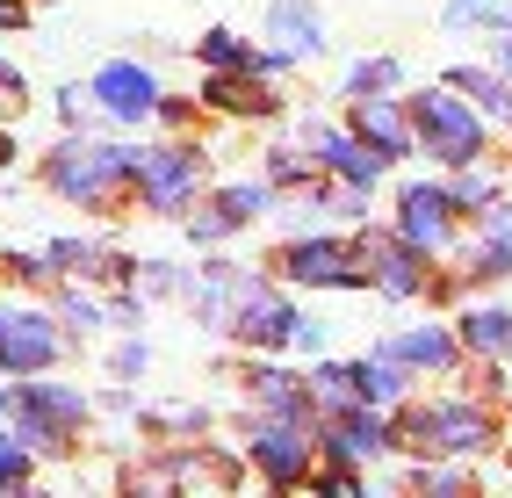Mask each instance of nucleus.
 Returning a JSON list of instances; mask_svg holds the SVG:
<instances>
[{
	"label": "nucleus",
	"instance_id": "f257e3e1",
	"mask_svg": "<svg viewBox=\"0 0 512 498\" xmlns=\"http://www.w3.org/2000/svg\"><path fill=\"white\" fill-rule=\"evenodd\" d=\"M138 152L145 145H101V138H58L44 152V188L65 195L73 210H109L116 195L138 181Z\"/></svg>",
	"mask_w": 512,
	"mask_h": 498
},
{
	"label": "nucleus",
	"instance_id": "f03ea898",
	"mask_svg": "<svg viewBox=\"0 0 512 498\" xmlns=\"http://www.w3.org/2000/svg\"><path fill=\"white\" fill-rule=\"evenodd\" d=\"M87 419H94V397L80 383H51V369L44 376H15V390H8V426L37 455H65L87 434Z\"/></svg>",
	"mask_w": 512,
	"mask_h": 498
},
{
	"label": "nucleus",
	"instance_id": "7ed1b4c3",
	"mask_svg": "<svg viewBox=\"0 0 512 498\" xmlns=\"http://www.w3.org/2000/svg\"><path fill=\"white\" fill-rule=\"evenodd\" d=\"M404 116H412V138H419V152L426 159H440V166H476L484 159V138H491V116L469 102L462 87H426V94H404Z\"/></svg>",
	"mask_w": 512,
	"mask_h": 498
},
{
	"label": "nucleus",
	"instance_id": "20e7f679",
	"mask_svg": "<svg viewBox=\"0 0 512 498\" xmlns=\"http://www.w3.org/2000/svg\"><path fill=\"white\" fill-rule=\"evenodd\" d=\"M498 441V426L484 405L469 397H440V405H412L397 419V448H419V455H484Z\"/></svg>",
	"mask_w": 512,
	"mask_h": 498
},
{
	"label": "nucleus",
	"instance_id": "39448f33",
	"mask_svg": "<svg viewBox=\"0 0 512 498\" xmlns=\"http://www.w3.org/2000/svg\"><path fill=\"white\" fill-rule=\"evenodd\" d=\"M202 188H210V159H202L195 138H181V145H145V152H138V181H130V195H138L152 217L195 210Z\"/></svg>",
	"mask_w": 512,
	"mask_h": 498
},
{
	"label": "nucleus",
	"instance_id": "423d86ee",
	"mask_svg": "<svg viewBox=\"0 0 512 498\" xmlns=\"http://www.w3.org/2000/svg\"><path fill=\"white\" fill-rule=\"evenodd\" d=\"M65 318L51 304H29V296H8L0 304V376H44L65 361Z\"/></svg>",
	"mask_w": 512,
	"mask_h": 498
},
{
	"label": "nucleus",
	"instance_id": "0eeeda50",
	"mask_svg": "<svg viewBox=\"0 0 512 498\" xmlns=\"http://www.w3.org/2000/svg\"><path fill=\"white\" fill-rule=\"evenodd\" d=\"M275 275L296 289H361L368 268L354 260V239H332V231H303L275 253Z\"/></svg>",
	"mask_w": 512,
	"mask_h": 498
},
{
	"label": "nucleus",
	"instance_id": "6e6552de",
	"mask_svg": "<svg viewBox=\"0 0 512 498\" xmlns=\"http://www.w3.org/2000/svg\"><path fill=\"white\" fill-rule=\"evenodd\" d=\"M253 462H260V484H275V491H289V484H311V470H318V434H311V419H253Z\"/></svg>",
	"mask_w": 512,
	"mask_h": 498
},
{
	"label": "nucleus",
	"instance_id": "1a4fd4ad",
	"mask_svg": "<svg viewBox=\"0 0 512 498\" xmlns=\"http://www.w3.org/2000/svg\"><path fill=\"white\" fill-rule=\"evenodd\" d=\"M354 260L368 268V289H383V296H433L440 282L426 275V253L412 239H397V224L390 231H361L354 239Z\"/></svg>",
	"mask_w": 512,
	"mask_h": 498
},
{
	"label": "nucleus",
	"instance_id": "9d476101",
	"mask_svg": "<svg viewBox=\"0 0 512 498\" xmlns=\"http://www.w3.org/2000/svg\"><path fill=\"white\" fill-rule=\"evenodd\" d=\"M390 224H397V239H412L426 260H440L455 246V195H448V181H404Z\"/></svg>",
	"mask_w": 512,
	"mask_h": 498
},
{
	"label": "nucleus",
	"instance_id": "9b49d317",
	"mask_svg": "<svg viewBox=\"0 0 512 498\" xmlns=\"http://www.w3.org/2000/svg\"><path fill=\"white\" fill-rule=\"evenodd\" d=\"M87 87H94V109L109 123H152L159 116V73L145 58H109Z\"/></svg>",
	"mask_w": 512,
	"mask_h": 498
},
{
	"label": "nucleus",
	"instance_id": "f8f14e48",
	"mask_svg": "<svg viewBox=\"0 0 512 498\" xmlns=\"http://www.w3.org/2000/svg\"><path fill=\"white\" fill-rule=\"evenodd\" d=\"M318 448L332 462H375V455L397 448V426L383 419V405H347V412H332L318 426Z\"/></svg>",
	"mask_w": 512,
	"mask_h": 498
},
{
	"label": "nucleus",
	"instance_id": "ddd939ff",
	"mask_svg": "<svg viewBox=\"0 0 512 498\" xmlns=\"http://www.w3.org/2000/svg\"><path fill=\"white\" fill-rule=\"evenodd\" d=\"M267 203H275V181H224V188L210 195V210L188 217V239H195V246H217V239H231V231H246Z\"/></svg>",
	"mask_w": 512,
	"mask_h": 498
},
{
	"label": "nucleus",
	"instance_id": "4468645a",
	"mask_svg": "<svg viewBox=\"0 0 512 498\" xmlns=\"http://www.w3.org/2000/svg\"><path fill=\"white\" fill-rule=\"evenodd\" d=\"M347 130H354V138H368L383 159L419 152V138H412V116H404V102H397V94H354V102H347Z\"/></svg>",
	"mask_w": 512,
	"mask_h": 498
},
{
	"label": "nucleus",
	"instance_id": "2eb2a0df",
	"mask_svg": "<svg viewBox=\"0 0 512 498\" xmlns=\"http://www.w3.org/2000/svg\"><path fill=\"white\" fill-rule=\"evenodd\" d=\"M267 44H275L289 65H311L325 51V15L311 0H267Z\"/></svg>",
	"mask_w": 512,
	"mask_h": 498
},
{
	"label": "nucleus",
	"instance_id": "dca6fc26",
	"mask_svg": "<svg viewBox=\"0 0 512 498\" xmlns=\"http://www.w3.org/2000/svg\"><path fill=\"white\" fill-rule=\"evenodd\" d=\"M383 354H397L404 369H419V376H448L462 361V332L455 325H404V332L383 340Z\"/></svg>",
	"mask_w": 512,
	"mask_h": 498
},
{
	"label": "nucleus",
	"instance_id": "f3484780",
	"mask_svg": "<svg viewBox=\"0 0 512 498\" xmlns=\"http://www.w3.org/2000/svg\"><path fill=\"white\" fill-rule=\"evenodd\" d=\"M202 102H210L217 116H275L282 94H275V80H267V73H210Z\"/></svg>",
	"mask_w": 512,
	"mask_h": 498
},
{
	"label": "nucleus",
	"instance_id": "a211bd4d",
	"mask_svg": "<svg viewBox=\"0 0 512 498\" xmlns=\"http://www.w3.org/2000/svg\"><path fill=\"white\" fill-rule=\"evenodd\" d=\"M253 412L267 419H311V376H289V369H253L246 376Z\"/></svg>",
	"mask_w": 512,
	"mask_h": 498
},
{
	"label": "nucleus",
	"instance_id": "6ab92c4d",
	"mask_svg": "<svg viewBox=\"0 0 512 498\" xmlns=\"http://www.w3.org/2000/svg\"><path fill=\"white\" fill-rule=\"evenodd\" d=\"M404 376H412V369H404V361L397 354H383V347H375L368 361H354V390H361V405H404Z\"/></svg>",
	"mask_w": 512,
	"mask_h": 498
},
{
	"label": "nucleus",
	"instance_id": "aec40b11",
	"mask_svg": "<svg viewBox=\"0 0 512 498\" xmlns=\"http://www.w3.org/2000/svg\"><path fill=\"white\" fill-rule=\"evenodd\" d=\"M448 87H462L484 116H498V123H512V80L498 73V65H455L448 73Z\"/></svg>",
	"mask_w": 512,
	"mask_h": 498
},
{
	"label": "nucleus",
	"instance_id": "412c9836",
	"mask_svg": "<svg viewBox=\"0 0 512 498\" xmlns=\"http://www.w3.org/2000/svg\"><path fill=\"white\" fill-rule=\"evenodd\" d=\"M462 347L469 354H484V361H505L512 354V311H498V304H484V311H462Z\"/></svg>",
	"mask_w": 512,
	"mask_h": 498
},
{
	"label": "nucleus",
	"instance_id": "4be33fe9",
	"mask_svg": "<svg viewBox=\"0 0 512 498\" xmlns=\"http://www.w3.org/2000/svg\"><path fill=\"white\" fill-rule=\"evenodd\" d=\"M325 174H332V181H354V188H375V181L390 174V159L375 152L368 138H354V130H347V138H339V152L325 159Z\"/></svg>",
	"mask_w": 512,
	"mask_h": 498
},
{
	"label": "nucleus",
	"instance_id": "5701e85b",
	"mask_svg": "<svg viewBox=\"0 0 512 498\" xmlns=\"http://www.w3.org/2000/svg\"><path fill=\"white\" fill-rule=\"evenodd\" d=\"M361 405V390H354V361H318L311 369V412L332 419V412H347Z\"/></svg>",
	"mask_w": 512,
	"mask_h": 498
},
{
	"label": "nucleus",
	"instance_id": "b1692460",
	"mask_svg": "<svg viewBox=\"0 0 512 498\" xmlns=\"http://www.w3.org/2000/svg\"><path fill=\"white\" fill-rule=\"evenodd\" d=\"M404 87V58H354L347 65V80H339V94H397Z\"/></svg>",
	"mask_w": 512,
	"mask_h": 498
},
{
	"label": "nucleus",
	"instance_id": "393cba45",
	"mask_svg": "<svg viewBox=\"0 0 512 498\" xmlns=\"http://www.w3.org/2000/svg\"><path fill=\"white\" fill-rule=\"evenodd\" d=\"M195 58L210 65V73H253V44L238 37V29H202Z\"/></svg>",
	"mask_w": 512,
	"mask_h": 498
},
{
	"label": "nucleus",
	"instance_id": "a878e982",
	"mask_svg": "<svg viewBox=\"0 0 512 498\" xmlns=\"http://www.w3.org/2000/svg\"><path fill=\"white\" fill-rule=\"evenodd\" d=\"M318 174H325V166L303 145H275V152H267V181H275V188H318Z\"/></svg>",
	"mask_w": 512,
	"mask_h": 498
},
{
	"label": "nucleus",
	"instance_id": "bb28decb",
	"mask_svg": "<svg viewBox=\"0 0 512 498\" xmlns=\"http://www.w3.org/2000/svg\"><path fill=\"white\" fill-rule=\"evenodd\" d=\"M58 318H65V332H101L109 325V311H101V296H87L80 282H58V304H51Z\"/></svg>",
	"mask_w": 512,
	"mask_h": 498
},
{
	"label": "nucleus",
	"instance_id": "cd10ccee",
	"mask_svg": "<svg viewBox=\"0 0 512 498\" xmlns=\"http://www.w3.org/2000/svg\"><path fill=\"white\" fill-rule=\"evenodd\" d=\"M29 477H37V448H29L15 426H0V491H22Z\"/></svg>",
	"mask_w": 512,
	"mask_h": 498
},
{
	"label": "nucleus",
	"instance_id": "c85d7f7f",
	"mask_svg": "<svg viewBox=\"0 0 512 498\" xmlns=\"http://www.w3.org/2000/svg\"><path fill=\"white\" fill-rule=\"evenodd\" d=\"M448 195H455V210H476V217H484V210L498 203V181L484 174V159H476V166H455V181H448Z\"/></svg>",
	"mask_w": 512,
	"mask_h": 498
},
{
	"label": "nucleus",
	"instance_id": "c756f323",
	"mask_svg": "<svg viewBox=\"0 0 512 498\" xmlns=\"http://www.w3.org/2000/svg\"><path fill=\"white\" fill-rule=\"evenodd\" d=\"M138 289H145V296H188L195 275L174 268V260H138Z\"/></svg>",
	"mask_w": 512,
	"mask_h": 498
},
{
	"label": "nucleus",
	"instance_id": "7c9ffc66",
	"mask_svg": "<svg viewBox=\"0 0 512 498\" xmlns=\"http://www.w3.org/2000/svg\"><path fill=\"white\" fill-rule=\"evenodd\" d=\"M145 369H152V347H145V340H123V347L109 354V376H116V383H138Z\"/></svg>",
	"mask_w": 512,
	"mask_h": 498
},
{
	"label": "nucleus",
	"instance_id": "2f4dec72",
	"mask_svg": "<svg viewBox=\"0 0 512 498\" xmlns=\"http://www.w3.org/2000/svg\"><path fill=\"white\" fill-rule=\"evenodd\" d=\"M152 426H159V434H202L210 412H202V405H174V412H152Z\"/></svg>",
	"mask_w": 512,
	"mask_h": 498
},
{
	"label": "nucleus",
	"instance_id": "473e14b6",
	"mask_svg": "<svg viewBox=\"0 0 512 498\" xmlns=\"http://www.w3.org/2000/svg\"><path fill=\"white\" fill-rule=\"evenodd\" d=\"M58 116H65V123H87V116H101V109H94V87H58Z\"/></svg>",
	"mask_w": 512,
	"mask_h": 498
},
{
	"label": "nucleus",
	"instance_id": "72a5a7b5",
	"mask_svg": "<svg viewBox=\"0 0 512 498\" xmlns=\"http://www.w3.org/2000/svg\"><path fill=\"white\" fill-rule=\"evenodd\" d=\"M412 484H426V491H462V484H469V470H419Z\"/></svg>",
	"mask_w": 512,
	"mask_h": 498
},
{
	"label": "nucleus",
	"instance_id": "f704fd0d",
	"mask_svg": "<svg viewBox=\"0 0 512 498\" xmlns=\"http://www.w3.org/2000/svg\"><path fill=\"white\" fill-rule=\"evenodd\" d=\"M484 231H491V239H505V246H512V203H491V210H484Z\"/></svg>",
	"mask_w": 512,
	"mask_h": 498
},
{
	"label": "nucleus",
	"instance_id": "c9c22d12",
	"mask_svg": "<svg viewBox=\"0 0 512 498\" xmlns=\"http://www.w3.org/2000/svg\"><path fill=\"white\" fill-rule=\"evenodd\" d=\"M0 102H22V73H15L8 58H0Z\"/></svg>",
	"mask_w": 512,
	"mask_h": 498
},
{
	"label": "nucleus",
	"instance_id": "e433bc0d",
	"mask_svg": "<svg viewBox=\"0 0 512 498\" xmlns=\"http://www.w3.org/2000/svg\"><path fill=\"white\" fill-rule=\"evenodd\" d=\"M491 37H498V73L512 80V22H505V29H491Z\"/></svg>",
	"mask_w": 512,
	"mask_h": 498
},
{
	"label": "nucleus",
	"instance_id": "4c0bfd02",
	"mask_svg": "<svg viewBox=\"0 0 512 498\" xmlns=\"http://www.w3.org/2000/svg\"><path fill=\"white\" fill-rule=\"evenodd\" d=\"M8 159H15V130H8V123H0V166H8Z\"/></svg>",
	"mask_w": 512,
	"mask_h": 498
},
{
	"label": "nucleus",
	"instance_id": "58836bf2",
	"mask_svg": "<svg viewBox=\"0 0 512 498\" xmlns=\"http://www.w3.org/2000/svg\"><path fill=\"white\" fill-rule=\"evenodd\" d=\"M8 390H15V383H0V426H8Z\"/></svg>",
	"mask_w": 512,
	"mask_h": 498
},
{
	"label": "nucleus",
	"instance_id": "ea45409f",
	"mask_svg": "<svg viewBox=\"0 0 512 498\" xmlns=\"http://www.w3.org/2000/svg\"><path fill=\"white\" fill-rule=\"evenodd\" d=\"M484 8H505V15H512V0H484Z\"/></svg>",
	"mask_w": 512,
	"mask_h": 498
}]
</instances>
